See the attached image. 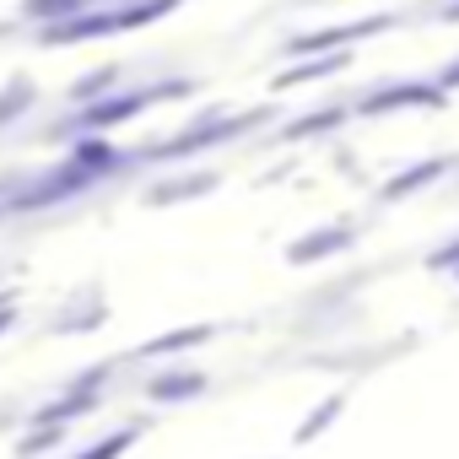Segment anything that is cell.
I'll return each mask as SVG.
<instances>
[{"mask_svg":"<svg viewBox=\"0 0 459 459\" xmlns=\"http://www.w3.org/2000/svg\"><path fill=\"white\" fill-rule=\"evenodd\" d=\"M33 103H39V82H33V76H22V71H12V76H6V87H0V125L22 119Z\"/></svg>","mask_w":459,"mask_h":459,"instance_id":"obj_1","label":"cell"},{"mask_svg":"<svg viewBox=\"0 0 459 459\" xmlns=\"http://www.w3.org/2000/svg\"><path fill=\"white\" fill-rule=\"evenodd\" d=\"M92 6H108V0H22V22H65V17H76V12H92Z\"/></svg>","mask_w":459,"mask_h":459,"instance_id":"obj_2","label":"cell"},{"mask_svg":"<svg viewBox=\"0 0 459 459\" xmlns=\"http://www.w3.org/2000/svg\"><path fill=\"white\" fill-rule=\"evenodd\" d=\"M114 82H119V71H114V65H108V71H92V76H82V82L71 87V98H76V103H92V98H98V92H108Z\"/></svg>","mask_w":459,"mask_h":459,"instance_id":"obj_3","label":"cell"}]
</instances>
